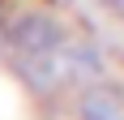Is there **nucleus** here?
<instances>
[{"label":"nucleus","mask_w":124,"mask_h":120,"mask_svg":"<svg viewBox=\"0 0 124 120\" xmlns=\"http://www.w3.org/2000/svg\"><path fill=\"white\" fill-rule=\"evenodd\" d=\"M64 39H60V26L47 22V17H26V22L13 26V56L22 64L26 82L39 86V90H47V86L60 82L64 73Z\"/></svg>","instance_id":"nucleus-1"},{"label":"nucleus","mask_w":124,"mask_h":120,"mask_svg":"<svg viewBox=\"0 0 124 120\" xmlns=\"http://www.w3.org/2000/svg\"><path fill=\"white\" fill-rule=\"evenodd\" d=\"M86 120H120V116H116V107L107 99H90L86 103Z\"/></svg>","instance_id":"nucleus-2"}]
</instances>
